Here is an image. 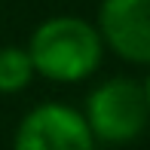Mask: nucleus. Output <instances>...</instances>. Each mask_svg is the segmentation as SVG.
I'll list each match as a JSON object with an SVG mask.
<instances>
[{
	"mask_svg": "<svg viewBox=\"0 0 150 150\" xmlns=\"http://www.w3.org/2000/svg\"><path fill=\"white\" fill-rule=\"evenodd\" d=\"M31 58L37 74L55 83H80L101 64L104 37L95 25L77 16H55L31 37Z\"/></svg>",
	"mask_w": 150,
	"mask_h": 150,
	"instance_id": "1",
	"label": "nucleus"
},
{
	"mask_svg": "<svg viewBox=\"0 0 150 150\" xmlns=\"http://www.w3.org/2000/svg\"><path fill=\"white\" fill-rule=\"evenodd\" d=\"M144 92H147V104H150V74H147V80H144Z\"/></svg>",
	"mask_w": 150,
	"mask_h": 150,
	"instance_id": "6",
	"label": "nucleus"
},
{
	"mask_svg": "<svg viewBox=\"0 0 150 150\" xmlns=\"http://www.w3.org/2000/svg\"><path fill=\"white\" fill-rule=\"evenodd\" d=\"M34 74H37V67H34L31 49H22V46H3L0 49V92L6 95L22 92Z\"/></svg>",
	"mask_w": 150,
	"mask_h": 150,
	"instance_id": "5",
	"label": "nucleus"
},
{
	"mask_svg": "<svg viewBox=\"0 0 150 150\" xmlns=\"http://www.w3.org/2000/svg\"><path fill=\"white\" fill-rule=\"evenodd\" d=\"M98 31L122 61L150 64V0H101Z\"/></svg>",
	"mask_w": 150,
	"mask_h": 150,
	"instance_id": "4",
	"label": "nucleus"
},
{
	"mask_svg": "<svg viewBox=\"0 0 150 150\" xmlns=\"http://www.w3.org/2000/svg\"><path fill=\"white\" fill-rule=\"evenodd\" d=\"M86 122H89L95 141L107 144H129L144 132L150 120V104L144 83L126 77H113L95 86L86 98Z\"/></svg>",
	"mask_w": 150,
	"mask_h": 150,
	"instance_id": "2",
	"label": "nucleus"
},
{
	"mask_svg": "<svg viewBox=\"0 0 150 150\" xmlns=\"http://www.w3.org/2000/svg\"><path fill=\"white\" fill-rule=\"evenodd\" d=\"M12 150H95V135L80 110L49 101L18 122Z\"/></svg>",
	"mask_w": 150,
	"mask_h": 150,
	"instance_id": "3",
	"label": "nucleus"
}]
</instances>
